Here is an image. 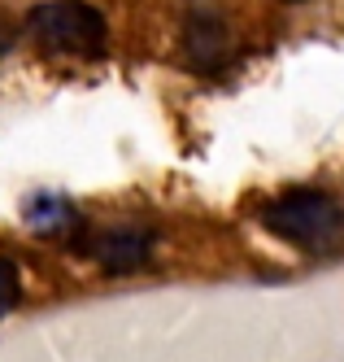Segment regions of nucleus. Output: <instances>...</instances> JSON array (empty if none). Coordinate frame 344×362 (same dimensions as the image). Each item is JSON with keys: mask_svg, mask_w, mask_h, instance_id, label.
I'll list each match as a JSON object with an SVG mask.
<instances>
[{"mask_svg": "<svg viewBox=\"0 0 344 362\" xmlns=\"http://www.w3.org/2000/svg\"><path fill=\"white\" fill-rule=\"evenodd\" d=\"M257 223L275 240L292 245L314 262H340L344 257V201L327 188H283L261 201Z\"/></svg>", "mask_w": 344, "mask_h": 362, "instance_id": "obj_1", "label": "nucleus"}, {"mask_svg": "<svg viewBox=\"0 0 344 362\" xmlns=\"http://www.w3.org/2000/svg\"><path fill=\"white\" fill-rule=\"evenodd\" d=\"M26 40L40 57L96 62L109 48V22L88 0H40L22 22Z\"/></svg>", "mask_w": 344, "mask_h": 362, "instance_id": "obj_2", "label": "nucleus"}, {"mask_svg": "<svg viewBox=\"0 0 344 362\" xmlns=\"http://www.w3.org/2000/svg\"><path fill=\"white\" fill-rule=\"evenodd\" d=\"M70 249L78 257H88L92 267L126 275V271H144L157 253V231L144 223H105V227H78Z\"/></svg>", "mask_w": 344, "mask_h": 362, "instance_id": "obj_3", "label": "nucleus"}, {"mask_svg": "<svg viewBox=\"0 0 344 362\" xmlns=\"http://www.w3.org/2000/svg\"><path fill=\"white\" fill-rule=\"evenodd\" d=\"M22 223L35 236H66V231H78V210L61 192H31L22 201Z\"/></svg>", "mask_w": 344, "mask_h": 362, "instance_id": "obj_4", "label": "nucleus"}, {"mask_svg": "<svg viewBox=\"0 0 344 362\" xmlns=\"http://www.w3.org/2000/svg\"><path fill=\"white\" fill-rule=\"evenodd\" d=\"M183 53L192 57V66L214 70L231 53V35L223 27V18H214V13H192L188 27H183Z\"/></svg>", "mask_w": 344, "mask_h": 362, "instance_id": "obj_5", "label": "nucleus"}, {"mask_svg": "<svg viewBox=\"0 0 344 362\" xmlns=\"http://www.w3.org/2000/svg\"><path fill=\"white\" fill-rule=\"evenodd\" d=\"M18 305H22V271L9 253H0V319L13 315Z\"/></svg>", "mask_w": 344, "mask_h": 362, "instance_id": "obj_6", "label": "nucleus"}, {"mask_svg": "<svg viewBox=\"0 0 344 362\" xmlns=\"http://www.w3.org/2000/svg\"><path fill=\"white\" fill-rule=\"evenodd\" d=\"M18 35H22V27H18V22H13L9 13H0V57H9V53H13Z\"/></svg>", "mask_w": 344, "mask_h": 362, "instance_id": "obj_7", "label": "nucleus"}, {"mask_svg": "<svg viewBox=\"0 0 344 362\" xmlns=\"http://www.w3.org/2000/svg\"><path fill=\"white\" fill-rule=\"evenodd\" d=\"M283 5H305V0H283Z\"/></svg>", "mask_w": 344, "mask_h": 362, "instance_id": "obj_8", "label": "nucleus"}]
</instances>
